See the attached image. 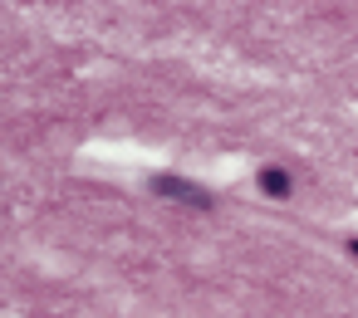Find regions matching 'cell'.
<instances>
[{
  "label": "cell",
  "instance_id": "6da1fadb",
  "mask_svg": "<svg viewBox=\"0 0 358 318\" xmlns=\"http://www.w3.org/2000/svg\"><path fill=\"white\" fill-rule=\"evenodd\" d=\"M152 191H157V196H172V201H187V206H196V211L211 206V191H201V186H192V181H182V176H152Z\"/></svg>",
  "mask_w": 358,
  "mask_h": 318
},
{
  "label": "cell",
  "instance_id": "7a4b0ae2",
  "mask_svg": "<svg viewBox=\"0 0 358 318\" xmlns=\"http://www.w3.org/2000/svg\"><path fill=\"white\" fill-rule=\"evenodd\" d=\"M260 186H265L270 196H285V191H289V176H285V172H260Z\"/></svg>",
  "mask_w": 358,
  "mask_h": 318
},
{
  "label": "cell",
  "instance_id": "3957f363",
  "mask_svg": "<svg viewBox=\"0 0 358 318\" xmlns=\"http://www.w3.org/2000/svg\"><path fill=\"white\" fill-rule=\"evenodd\" d=\"M348 250H353V259H358V240H348Z\"/></svg>",
  "mask_w": 358,
  "mask_h": 318
}]
</instances>
